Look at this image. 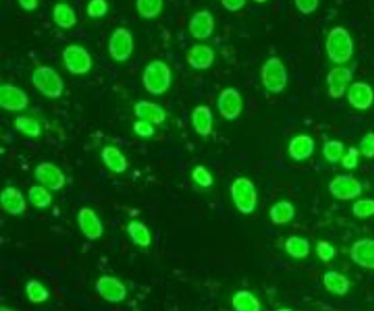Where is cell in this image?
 <instances>
[{
  "label": "cell",
  "mask_w": 374,
  "mask_h": 311,
  "mask_svg": "<svg viewBox=\"0 0 374 311\" xmlns=\"http://www.w3.org/2000/svg\"><path fill=\"white\" fill-rule=\"evenodd\" d=\"M354 40L349 30L343 26H335L325 38V53L330 62L343 64L354 55Z\"/></svg>",
  "instance_id": "cell-1"
},
{
  "label": "cell",
  "mask_w": 374,
  "mask_h": 311,
  "mask_svg": "<svg viewBox=\"0 0 374 311\" xmlns=\"http://www.w3.org/2000/svg\"><path fill=\"white\" fill-rule=\"evenodd\" d=\"M142 83L149 94H165L170 90L172 85L170 66L162 60H153L145 66L142 74Z\"/></svg>",
  "instance_id": "cell-2"
},
{
  "label": "cell",
  "mask_w": 374,
  "mask_h": 311,
  "mask_svg": "<svg viewBox=\"0 0 374 311\" xmlns=\"http://www.w3.org/2000/svg\"><path fill=\"white\" fill-rule=\"evenodd\" d=\"M288 71L278 56H271L261 67V82L271 94H280L288 85Z\"/></svg>",
  "instance_id": "cell-3"
},
{
  "label": "cell",
  "mask_w": 374,
  "mask_h": 311,
  "mask_svg": "<svg viewBox=\"0 0 374 311\" xmlns=\"http://www.w3.org/2000/svg\"><path fill=\"white\" fill-rule=\"evenodd\" d=\"M31 80L35 89L49 99H59L65 89V83L60 74L50 66L37 67L32 73Z\"/></svg>",
  "instance_id": "cell-4"
},
{
  "label": "cell",
  "mask_w": 374,
  "mask_h": 311,
  "mask_svg": "<svg viewBox=\"0 0 374 311\" xmlns=\"http://www.w3.org/2000/svg\"><path fill=\"white\" fill-rule=\"evenodd\" d=\"M230 197L241 214L249 215L257 207V191L250 179L239 177L230 184Z\"/></svg>",
  "instance_id": "cell-5"
},
{
  "label": "cell",
  "mask_w": 374,
  "mask_h": 311,
  "mask_svg": "<svg viewBox=\"0 0 374 311\" xmlns=\"http://www.w3.org/2000/svg\"><path fill=\"white\" fill-rule=\"evenodd\" d=\"M328 191L339 201H352L362 195L364 188L359 179L351 174H339L330 180Z\"/></svg>",
  "instance_id": "cell-6"
},
{
  "label": "cell",
  "mask_w": 374,
  "mask_h": 311,
  "mask_svg": "<svg viewBox=\"0 0 374 311\" xmlns=\"http://www.w3.org/2000/svg\"><path fill=\"white\" fill-rule=\"evenodd\" d=\"M62 62L65 69L74 75L88 73L93 66V60L88 50L77 44L66 46L62 51Z\"/></svg>",
  "instance_id": "cell-7"
},
{
  "label": "cell",
  "mask_w": 374,
  "mask_h": 311,
  "mask_svg": "<svg viewBox=\"0 0 374 311\" xmlns=\"http://www.w3.org/2000/svg\"><path fill=\"white\" fill-rule=\"evenodd\" d=\"M108 48L111 59L116 62H126L135 50L133 35L125 27H117L111 35Z\"/></svg>",
  "instance_id": "cell-8"
},
{
  "label": "cell",
  "mask_w": 374,
  "mask_h": 311,
  "mask_svg": "<svg viewBox=\"0 0 374 311\" xmlns=\"http://www.w3.org/2000/svg\"><path fill=\"white\" fill-rule=\"evenodd\" d=\"M217 109L227 121H235L243 112V98L239 90L226 88L217 98Z\"/></svg>",
  "instance_id": "cell-9"
},
{
  "label": "cell",
  "mask_w": 374,
  "mask_h": 311,
  "mask_svg": "<svg viewBox=\"0 0 374 311\" xmlns=\"http://www.w3.org/2000/svg\"><path fill=\"white\" fill-rule=\"evenodd\" d=\"M30 104L28 96L24 90L11 83H4L0 87V107L9 112L24 111Z\"/></svg>",
  "instance_id": "cell-10"
},
{
  "label": "cell",
  "mask_w": 374,
  "mask_h": 311,
  "mask_svg": "<svg viewBox=\"0 0 374 311\" xmlns=\"http://www.w3.org/2000/svg\"><path fill=\"white\" fill-rule=\"evenodd\" d=\"M95 291L104 301L109 303H121L127 296L125 285L114 276L104 275L95 281Z\"/></svg>",
  "instance_id": "cell-11"
},
{
  "label": "cell",
  "mask_w": 374,
  "mask_h": 311,
  "mask_svg": "<svg viewBox=\"0 0 374 311\" xmlns=\"http://www.w3.org/2000/svg\"><path fill=\"white\" fill-rule=\"evenodd\" d=\"M35 177L40 185L53 191H60L65 186V174L56 164L49 162L38 164L35 169Z\"/></svg>",
  "instance_id": "cell-12"
},
{
  "label": "cell",
  "mask_w": 374,
  "mask_h": 311,
  "mask_svg": "<svg viewBox=\"0 0 374 311\" xmlns=\"http://www.w3.org/2000/svg\"><path fill=\"white\" fill-rule=\"evenodd\" d=\"M354 73L350 69L345 67H335L330 69L327 74V85H328V95L332 99H340L344 96L349 89V83L352 80Z\"/></svg>",
  "instance_id": "cell-13"
},
{
  "label": "cell",
  "mask_w": 374,
  "mask_h": 311,
  "mask_svg": "<svg viewBox=\"0 0 374 311\" xmlns=\"http://www.w3.org/2000/svg\"><path fill=\"white\" fill-rule=\"evenodd\" d=\"M188 30L194 39L204 40L214 35L215 17L209 10H200L192 16Z\"/></svg>",
  "instance_id": "cell-14"
},
{
  "label": "cell",
  "mask_w": 374,
  "mask_h": 311,
  "mask_svg": "<svg viewBox=\"0 0 374 311\" xmlns=\"http://www.w3.org/2000/svg\"><path fill=\"white\" fill-rule=\"evenodd\" d=\"M77 222H78L82 233L90 241L99 240L103 236L104 226H103L98 214L92 208H80L78 215H77Z\"/></svg>",
  "instance_id": "cell-15"
},
{
  "label": "cell",
  "mask_w": 374,
  "mask_h": 311,
  "mask_svg": "<svg viewBox=\"0 0 374 311\" xmlns=\"http://www.w3.org/2000/svg\"><path fill=\"white\" fill-rule=\"evenodd\" d=\"M348 101L355 109L367 111L373 105L374 90L368 83L354 82L348 89Z\"/></svg>",
  "instance_id": "cell-16"
},
{
  "label": "cell",
  "mask_w": 374,
  "mask_h": 311,
  "mask_svg": "<svg viewBox=\"0 0 374 311\" xmlns=\"http://www.w3.org/2000/svg\"><path fill=\"white\" fill-rule=\"evenodd\" d=\"M351 260L359 267L374 270V240L361 238L350 248Z\"/></svg>",
  "instance_id": "cell-17"
},
{
  "label": "cell",
  "mask_w": 374,
  "mask_h": 311,
  "mask_svg": "<svg viewBox=\"0 0 374 311\" xmlns=\"http://www.w3.org/2000/svg\"><path fill=\"white\" fill-rule=\"evenodd\" d=\"M215 51L209 45H193L187 53V62L192 69L196 71H206L211 69L215 62Z\"/></svg>",
  "instance_id": "cell-18"
},
{
  "label": "cell",
  "mask_w": 374,
  "mask_h": 311,
  "mask_svg": "<svg viewBox=\"0 0 374 311\" xmlns=\"http://www.w3.org/2000/svg\"><path fill=\"white\" fill-rule=\"evenodd\" d=\"M316 143L314 138H311L307 134H299L290 140L288 145V154L290 159L296 162H303L306 159H311L314 154Z\"/></svg>",
  "instance_id": "cell-19"
},
{
  "label": "cell",
  "mask_w": 374,
  "mask_h": 311,
  "mask_svg": "<svg viewBox=\"0 0 374 311\" xmlns=\"http://www.w3.org/2000/svg\"><path fill=\"white\" fill-rule=\"evenodd\" d=\"M133 109L137 118L146 121L154 125H161L166 121L165 109L153 101L148 100L138 101Z\"/></svg>",
  "instance_id": "cell-20"
},
{
  "label": "cell",
  "mask_w": 374,
  "mask_h": 311,
  "mask_svg": "<svg viewBox=\"0 0 374 311\" xmlns=\"http://www.w3.org/2000/svg\"><path fill=\"white\" fill-rule=\"evenodd\" d=\"M1 207L12 217H20L26 211V201L20 190L9 186L0 195Z\"/></svg>",
  "instance_id": "cell-21"
},
{
  "label": "cell",
  "mask_w": 374,
  "mask_h": 311,
  "mask_svg": "<svg viewBox=\"0 0 374 311\" xmlns=\"http://www.w3.org/2000/svg\"><path fill=\"white\" fill-rule=\"evenodd\" d=\"M190 121L196 134H199L201 136H209L210 134L212 133L214 114L209 106L206 105L195 106L192 111Z\"/></svg>",
  "instance_id": "cell-22"
},
{
  "label": "cell",
  "mask_w": 374,
  "mask_h": 311,
  "mask_svg": "<svg viewBox=\"0 0 374 311\" xmlns=\"http://www.w3.org/2000/svg\"><path fill=\"white\" fill-rule=\"evenodd\" d=\"M322 281H323L325 291L330 292L335 296H346L349 293L350 287H351L349 278L340 272H334V270L325 272Z\"/></svg>",
  "instance_id": "cell-23"
},
{
  "label": "cell",
  "mask_w": 374,
  "mask_h": 311,
  "mask_svg": "<svg viewBox=\"0 0 374 311\" xmlns=\"http://www.w3.org/2000/svg\"><path fill=\"white\" fill-rule=\"evenodd\" d=\"M101 159L106 168L110 169L114 173H124L128 168V162L124 153L115 146H105L101 151Z\"/></svg>",
  "instance_id": "cell-24"
},
{
  "label": "cell",
  "mask_w": 374,
  "mask_h": 311,
  "mask_svg": "<svg viewBox=\"0 0 374 311\" xmlns=\"http://www.w3.org/2000/svg\"><path fill=\"white\" fill-rule=\"evenodd\" d=\"M295 213L296 211L293 203L289 201H280L271 207L269 214H270L271 222L280 226V225L289 224L294 219Z\"/></svg>",
  "instance_id": "cell-25"
},
{
  "label": "cell",
  "mask_w": 374,
  "mask_h": 311,
  "mask_svg": "<svg viewBox=\"0 0 374 311\" xmlns=\"http://www.w3.org/2000/svg\"><path fill=\"white\" fill-rule=\"evenodd\" d=\"M53 21L58 27L69 30L77 24V15L69 4L58 3L53 8Z\"/></svg>",
  "instance_id": "cell-26"
},
{
  "label": "cell",
  "mask_w": 374,
  "mask_h": 311,
  "mask_svg": "<svg viewBox=\"0 0 374 311\" xmlns=\"http://www.w3.org/2000/svg\"><path fill=\"white\" fill-rule=\"evenodd\" d=\"M232 306L235 311H261L262 305L259 298L246 290H240L232 298Z\"/></svg>",
  "instance_id": "cell-27"
},
{
  "label": "cell",
  "mask_w": 374,
  "mask_h": 311,
  "mask_svg": "<svg viewBox=\"0 0 374 311\" xmlns=\"http://www.w3.org/2000/svg\"><path fill=\"white\" fill-rule=\"evenodd\" d=\"M284 248L285 252L288 253L289 257L294 259H305L309 257L311 245L307 238L293 235L285 240Z\"/></svg>",
  "instance_id": "cell-28"
},
{
  "label": "cell",
  "mask_w": 374,
  "mask_h": 311,
  "mask_svg": "<svg viewBox=\"0 0 374 311\" xmlns=\"http://www.w3.org/2000/svg\"><path fill=\"white\" fill-rule=\"evenodd\" d=\"M127 232L135 246L148 248L151 245V235L149 229L140 222H130L127 226Z\"/></svg>",
  "instance_id": "cell-29"
},
{
  "label": "cell",
  "mask_w": 374,
  "mask_h": 311,
  "mask_svg": "<svg viewBox=\"0 0 374 311\" xmlns=\"http://www.w3.org/2000/svg\"><path fill=\"white\" fill-rule=\"evenodd\" d=\"M135 6L139 16L146 20H153L164 9V0H137Z\"/></svg>",
  "instance_id": "cell-30"
},
{
  "label": "cell",
  "mask_w": 374,
  "mask_h": 311,
  "mask_svg": "<svg viewBox=\"0 0 374 311\" xmlns=\"http://www.w3.org/2000/svg\"><path fill=\"white\" fill-rule=\"evenodd\" d=\"M14 127L17 132L24 134L30 138H38L42 133L40 124L37 119L27 116H19L14 121Z\"/></svg>",
  "instance_id": "cell-31"
},
{
  "label": "cell",
  "mask_w": 374,
  "mask_h": 311,
  "mask_svg": "<svg viewBox=\"0 0 374 311\" xmlns=\"http://www.w3.org/2000/svg\"><path fill=\"white\" fill-rule=\"evenodd\" d=\"M49 188H45L43 185H33L28 190V199L31 204H33L38 209H44L49 207L51 204V195H50Z\"/></svg>",
  "instance_id": "cell-32"
},
{
  "label": "cell",
  "mask_w": 374,
  "mask_h": 311,
  "mask_svg": "<svg viewBox=\"0 0 374 311\" xmlns=\"http://www.w3.org/2000/svg\"><path fill=\"white\" fill-rule=\"evenodd\" d=\"M322 152H323V157L328 163H339L344 156V143L340 140H327L323 145Z\"/></svg>",
  "instance_id": "cell-33"
},
{
  "label": "cell",
  "mask_w": 374,
  "mask_h": 311,
  "mask_svg": "<svg viewBox=\"0 0 374 311\" xmlns=\"http://www.w3.org/2000/svg\"><path fill=\"white\" fill-rule=\"evenodd\" d=\"M26 296L28 298L31 303L40 304L49 299V291L45 288L43 283L35 280H30L26 283Z\"/></svg>",
  "instance_id": "cell-34"
},
{
  "label": "cell",
  "mask_w": 374,
  "mask_h": 311,
  "mask_svg": "<svg viewBox=\"0 0 374 311\" xmlns=\"http://www.w3.org/2000/svg\"><path fill=\"white\" fill-rule=\"evenodd\" d=\"M352 214L359 219H368L374 217V199L372 198H362L352 204Z\"/></svg>",
  "instance_id": "cell-35"
},
{
  "label": "cell",
  "mask_w": 374,
  "mask_h": 311,
  "mask_svg": "<svg viewBox=\"0 0 374 311\" xmlns=\"http://www.w3.org/2000/svg\"><path fill=\"white\" fill-rule=\"evenodd\" d=\"M314 249H316L317 257H318L322 262H332V260L338 256L337 248H335L332 243L328 242V241H325V240H319V241H317Z\"/></svg>",
  "instance_id": "cell-36"
},
{
  "label": "cell",
  "mask_w": 374,
  "mask_h": 311,
  "mask_svg": "<svg viewBox=\"0 0 374 311\" xmlns=\"http://www.w3.org/2000/svg\"><path fill=\"white\" fill-rule=\"evenodd\" d=\"M192 179L195 184H198L200 188H207L214 185V177L204 166H196L192 170Z\"/></svg>",
  "instance_id": "cell-37"
},
{
  "label": "cell",
  "mask_w": 374,
  "mask_h": 311,
  "mask_svg": "<svg viewBox=\"0 0 374 311\" xmlns=\"http://www.w3.org/2000/svg\"><path fill=\"white\" fill-rule=\"evenodd\" d=\"M108 12L106 0H90L87 6V14L92 19H101Z\"/></svg>",
  "instance_id": "cell-38"
},
{
  "label": "cell",
  "mask_w": 374,
  "mask_h": 311,
  "mask_svg": "<svg viewBox=\"0 0 374 311\" xmlns=\"http://www.w3.org/2000/svg\"><path fill=\"white\" fill-rule=\"evenodd\" d=\"M359 152L364 159H374V132L366 134L359 143Z\"/></svg>",
  "instance_id": "cell-39"
},
{
  "label": "cell",
  "mask_w": 374,
  "mask_h": 311,
  "mask_svg": "<svg viewBox=\"0 0 374 311\" xmlns=\"http://www.w3.org/2000/svg\"><path fill=\"white\" fill-rule=\"evenodd\" d=\"M359 150L356 148H351L344 153L343 159H341V164L345 169L348 170H354L357 168V164H359Z\"/></svg>",
  "instance_id": "cell-40"
},
{
  "label": "cell",
  "mask_w": 374,
  "mask_h": 311,
  "mask_svg": "<svg viewBox=\"0 0 374 311\" xmlns=\"http://www.w3.org/2000/svg\"><path fill=\"white\" fill-rule=\"evenodd\" d=\"M154 124L149 123L146 121H142V119H138L135 121V124H133V130L135 133L140 136V138L149 139L151 136H154L155 128L153 127Z\"/></svg>",
  "instance_id": "cell-41"
},
{
  "label": "cell",
  "mask_w": 374,
  "mask_h": 311,
  "mask_svg": "<svg viewBox=\"0 0 374 311\" xmlns=\"http://www.w3.org/2000/svg\"><path fill=\"white\" fill-rule=\"evenodd\" d=\"M294 6L300 14L306 16L311 15L317 10L319 0H294Z\"/></svg>",
  "instance_id": "cell-42"
},
{
  "label": "cell",
  "mask_w": 374,
  "mask_h": 311,
  "mask_svg": "<svg viewBox=\"0 0 374 311\" xmlns=\"http://www.w3.org/2000/svg\"><path fill=\"white\" fill-rule=\"evenodd\" d=\"M221 4L230 12H238L246 6V0H221Z\"/></svg>",
  "instance_id": "cell-43"
},
{
  "label": "cell",
  "mask_w": 374,
  "mask_h": 311,
  "mask_svg": "<svg viewBox=\"0 0 374 311\" xmlns=\"http://www.w3.org/2000/svg\"><path fill=\"white\" fill-rule=\"evenodd\" d=\"M21 8L26 11H35L40 6V0H17Z\"/></svg>",
  "instance_id": "cell-44"
},
{
  "label": "cell",
  "mask_w": 374,
  "mask_h": 311,
  "mask_svg": "<svg viewBox=\"0 0 374 311\" xmlns=\"http://www.w3.org/2000/svg\"><path fill=\"white\" fill-rule=\"evenodd\" d=\"M0 311H15L12 310V309H10V308H8V306H0Z\"/></svg>",
  "instance_id": "cell-45"
},
{
  "label": "cell",
  "mask_w": 374,
  "mask_h": 311,
  "mask_svg": "<svg viewBox=\"0 0 374 311\" xmlns=\"http://www.w3.org/2000/svg\"><path fill=\"white\" fill-rule=\"evenodd\" d=\"M254 3H256V4H264L266 1H269V0H253Z\"/></svg>",
  "instance_id": "cell-46"
},
{
  "label": "cell",
  "mask_w": 374,
  "mask_h": 311,
  "mask_svg": "<svg viewBox=\"0 0 374 311\" xmlns=\"http://www.w3.org/2000/svg\"><path fill=\"white\" fill-rule=\"evenodd\" d=\"M277 311H294L291 310V309H289V308H280V309H278Z\"/></svg>",
  "instance_id": "cell-47"
}]
</instances>
